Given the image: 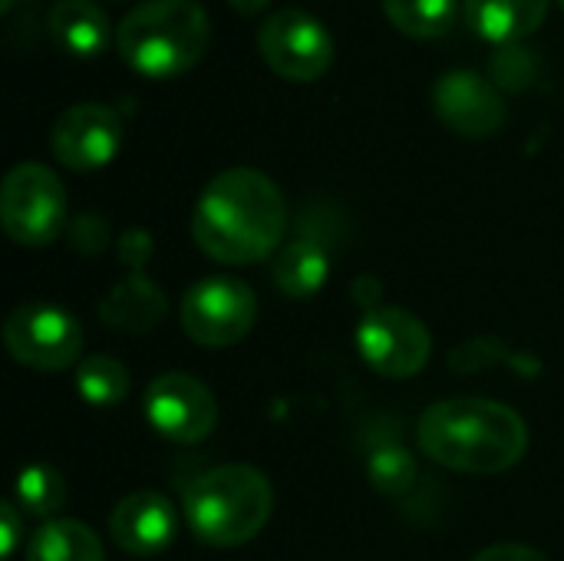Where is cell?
<instances>
[{
  "instance_id": "cell-1",
  "label": "cell",
  "mask_w": 564,
  "mask_h": 561,
  "mask_svg": "<svg viewBox=\"0 0 564 561\" xmlns=\"http://www.w3.org/2000/svg\"><path fill=\"white\" fill-rule=\"evenodd\" d=\"M288 231V202L258 169H225L195 202L192 238L221 265H254L274 255Z\"/></svg>"
},
{
  "instance_id": "cell-2",
  "label": "cell",
  "mask_w": 564,
  "mask_h": 561,
  "mask_svg": "<svg viewBox=\"0 0 564 561\" xmlns=\"http://www.w3.org/2000/svg\"><path fill=\"white\" fill-rule=\"evenodd\" d=\"M420 450L456 473L496 476L512 470L529 450L525 420L486 397H453L433 403L420 417Z\"/></svg>"
},
{
  "instance_id": "cell-3",
  "label": "cell",
  "mask_w": 564,
  "mask_h": 561,
  "mask_svg": "<svg viewBox=\"0 0 564 561\" xmlns=\"http://www.w3.org/2000/svg\"><path fill=\"white\" fill-rule=\"evenodd\" d=\"M212 20L198 0H145L116 26V50L145 79H172L202 63Z\"/></svg>"
},
{
  "instance_id": "cell-4",
  "label": "cell",
  "mask_w": 564,
  "mask_h": 561,
  "mask_svg": "<svg viewBox=\"0 0 564 561\" xmlns=\"http://www.w3.org/2000/svg\"><path fill=\"white\" fill-rule=\"evenodd\" d=\"M185 522L192 536L215 549L251 542L271 519L274 489L268 476L245 463H228L202 473L185 489Z\"/></svg>"
},
{
  "instance_id": "cell-5",
  "label": "cell",
  "mask_w": 564,
  "mask_h": 561,
  "mask_svg": "<svg viewBox=\"0 0 564 561\" xmlns=\"http://www.w3.org/2000/svg\"><path fill=\"white\" fill-rule=\"evenodd\" d=\"M0 225L10 241L43 248L66 228V192L53 169L20 162L0 185Z\"/></svg>"
},
{
  "instance_id": "cell-6",
  "label": "cell",
  "mask_w": 564,
  "mask_h": 561,
  "mask_svg": "<svg viewBox=\"0 0 564 561\" xmlns=\"http://www.w3.org/2000/svg\"><path fill=\"white\" fill-rule=\"evenodd\" d=\"M258 53L281 79L314 83L334 63V36L314 13L288 7L258 26Z\"/></svg>"
},
{
  "instance_id": "cell-7",
  "label": "cell",
  "mask_w": 564,
  "mask_h": 561,
  "mask_svg": "<svg viewBox=\"0 0 564 561\" xmlns=\"http://www.w3.org/2000/svg\"><path fill=\"white\" fill-rule=\"evenodd\" d=\"M258 321V298L238 278H205L182 298V331L198 347H231L251 334Z\"/></svg>"
},
{
  "instance_id": "cell-8",
  "label": "cell",
  "mask_w": 564,
  "mask_h": 561,
  "mask_svg": "<svg viewBox=\"0 0 564 561\" xmlns=\"http://www.w3.org/2000/svg\"><path fill=\"white\" fill-rule=\"evenodd\" d=\"M7 354L33 370L56 374L79 360L83 327L79 321L53 304H20L3 321Z\"/></svg>"
},
{
  "instance_id": "cell-9",
  "label": "cell",
  "mask_w": 564,
  "mask_h": 561,
  "mask_svg": "<svg viewBox=\"0 0 564 561\" xmlns=\"http://www.w3.org/2000/svg\"><path fill=\"white\" fill-rule=\"evenodd\" d=\"M357 350L370 370L390 380L416 377L433 350L426 324L400 308H377L357 327Z\"/></svg>"
},
{
  "instance_id": "cell-10",
  "label": "cell",
  "mask_w": 564,
  "mask_h": 561,
  "mask_svg": "<svg viewBox=\"0 0 564 561\" xmlns=\"http://www.w3.org/2000/svg\"><path fill=\"white\" fill-rule=\"evenodd\" d=\"M145 420L149 427L182 446L202 443L205 436H212L215 423H218V403L215 393L192 374L182 370H169L159 374L149 390H145Z\"/></svg>"
},
{
  "instance_id": "cell-11",
  "label": "cell",
  "mask_w": 564,
  "mask_h": 561,
  "mask_svg": "<svg viewBox=\"0 0 564 561\" xmlns=\"http://www.w3.org/2000/svg\"><path fill=\"white\" fill-rule=\"evenodd\" d=\"M122 149V119L112 106L76 103L63 109L50 129V152L73 172H96Z\"/></svg>"
},
{
  "instance_id": "cell-12",
  "label": "cell",
  "mask_w": 564,
  "mask_h": 561,
  "mask_svg": "<svg viewBox=\"0 0 564 561\" xmlns=\"http://www.w3.org/2000/svg\"><path fill=\"white\" fill-rule=\"evenodd\" d=\"M433 109L459 136L486 139L506 126L502 93L473 69H449L433 86Z\"/></svg>"
},
{
  "instance_id": "cell-13",
  "label": "cell",
  "mask_w": 564,
  "mask_h": 561,
  "mask_svg": "<svg viewBox=\"0 0 564 561\" xmlns=\"http://www.w3.org/2000/svg\"><path fill=\"white\" fill-rule=\"evenodd\" d=\"M178 532V509L152 489L129 493L109 516V539L132 559H152L172 546Z\"/></svg>"
},
{
  "instance_id": "cell-14",
  "label": "cell",
  "mask_w": 564,
  "mask_h": 561,
  "mask_svg": "<svg viewBox=\"0 0 564 561\" xmlns=\"http://www.w3.org/2000/svg\"><path fill=\"white\" fill-rule=\"evenodd\" d=\"M552 0H463V17L469 30L506 50L529 40L549 17Z\"/></svg>"
},
{
  "instance_id": "cell-15",
  "label": "cell",
  "mask_w": 564,
  "mask_h": 561,
  "mask_svg": "<svg viewBox=\"0 0 564 561\" xmlns=\"http://www.w3.org/2000/svg\"><path fill=\"white\" fill-rule=\"evenodd\" d=\"M165 294L162 288H155L142 271H129L102 301H99V317L116 327V331H129V334H149L155 324H162L165 317Z\"/></svg>"
},
{
  "instance_id": "cell-16",
  "label": "cell",
  "mask_w": 564,
  "mask_h": 561,
  "mask_svg": "<svg viewBox=\"0 0 564 561\" xmlns=\"http://www.w3.org/2000/svg\"><path fill=\"white\" fill-rule=\"evenodd\" d=\"M46 33L79 60L99 56L109 46V20L93 0H56L46 13Z\"/></svg>"
},
{
  "instance_id": "cell-17",
  "label": "cell",
  "mask_w": 564,
  "mask_h": 561,
  "mask_svg": "<svg viewBox=\"0 0 564 561\" xmlns=\"http://www.w3.org/2000/svg\"><path fill=\"white\" fill-rule=\"evenodd\" d=\"M327 274H330V255H327L324 241H317V238H297V241L284 245L271 268L278 291L288 298H297V301L314 298L324 288Z\"/></svg>"
},
{
  "instance_id": "cell-18",
  "label": "cell",
  "mask_w": 564,
  "mask_h": 561,
  "mask_svg": "<svg viewBox=\"0 0 564 561\" xmlns=\"http://www.w3.org/2000/svg\"><path fill=\"white\" fill-rule=\"evenodd\" d=\"M23 561H106L99 536L73 519H53L26 542Z\"/></svg>"
},
{
  "instance_id": "cell-19",
  "label": "cell",
  "mask_w": 564,
  "mask_h": 561,
  "mask_svg": "<svg viewBox=\"0 0 564 561\" xmlns=\"http://www.w3.org/2000/svg\"><path fill=\"white\" fill-rule=\"evenodd\" d=\"M383 13L410 40H440L456 26L459 0H383Z\"/></svg>"
},
{
  "instance_id": "cell-20",
  "label": "cell",
  "mask_w": 564,
  "mask_h": 561,
  "mask_svg": "<svg viewBox=\"0 0 564 561\" xmlns=\"http://www.w3.org/2000/svg\"><path fill=\"white\" fill-rule=\"evenodd\" d=\"M129 370L122 360L93 354L76 367V390L93 407H116L129 397Z\"/></svg>"
},
{
  "instance_id": "cell-21",
  "label": "cell",
  "mask_w": 564,
  "mask_h": 561,
  "mask_svg": "<svg viewBox=\"0 0 564 561\" xmlns=\"http://www.w3.org/2000/svg\"><path fill=\"white\" fill-rule=\"evenodd\" d=\"M17 506L30 519H50L66 506V479L53 466H26L17 479Z\"/></svg>"
},
{
  "instance_id": "cell-22",
  "label": "cell",
  "mask_w": 564,
  "mask_h": 561,
  "mask_svg": "<svg viewBox=\"0 0 564 561\" xmlns=\"http://www.w3.org/2000/svg\"><path fill=\"white\" fill-rule=\"evenodd\" d=\"M367 476H370V486L377 493L400 499L416 486V456L400 443H383L370 453Z\"/></svg>"
},
{
  "instance_id": "cell-23",
  "label": "cell",
  "mask_w": 564,
  "mask_h": 561,
  "mask_svg": "<svg viewBox=\"0 0 564 561\" xmlns=\"http://www.w3.org/2000/svg\"><path fill=\"white\" fill-rule=\"evenodd\" d=\"M502 357H506V350H502L499 341H466V344H459L453 350L449 364L459 374H476V370H486V367L499 364Z\"/></svg>"
},
{
  "instance_id": "cell-24",
  "label": "cell",
  "mask_w": 564,
  "mask_h": 561,
  "mask_svg": "<svg viewBox=\"0 0 564 561\" xmlns=\"http://www.w3.org/2000/svg\"><path fill=\"white\" fill-rule=\"evenodd\" d=\"M66 235H69V245H73L76 251L96 255V251H102L106 241H109V225H106L102 215L86 212V215H79V218L69 222V231H66Z\"/></svg>"
},
{
  "instance_id": "cell-25",
  "label": "cell",
  "mask_w": 564,
  "mask_h": 561,
  "mask_svg": "<svg viewBox=\"0 0 564 561\" xmlns=\"http://www.w3.org/2000/svg\"><path fill=\"white\" fill-rule=\"evenodd\" d=\"M149 255H152V238H149L145 231H129V235H122V241H119V258H122V265H126L129 271H142V265L149 261Z\"/></svg>"
},
{
  "instance_id": "cell-26",
  "label": "cell",
  "mask_w": 564,
  "mask_h": 561,
  "mask_svg": "<svg viewBox=\"0 0 564 561\" xmlns=\"http://www.w3.org/2000/svg\"><path fill=\"white\" fill-rule=\"evenodd\" d=\"M20 542H23V519L17 513V503H7L0 513V552H3V559H10Z\"/></svg>"
},
{
  "instance_id": "cell-27",
  "label": "cell",
  "mask_w": 564,
  "mask_h": 561,
  "mask_svg": "<svg viewBox=\"0 0 564 561\" xmlns=\"http://www.w3.org/2000/svg\"><path fill=\"white\" fill-rule=\"evenodd\" d=\"M473 561H549L539 549H529V546H492L486 552H479Z\"/></svg>"
},
{
  "instance_id": "cell-28",
  "label": "cell",
  "mask_w": 564,
  "mask_h": 561,
  "mask_svg": "<svg viewBox=\"0 0 564 561\" xmlns=\"http://www.w3.org/2000/svg\"><path fill=\"white\" fill-rule=\"evenodd\" d=\"M268 3H271V0H228V7L238 10L241 17H258Z\"/></svg>"
},
{
  "instance_id": "cell-29",
  "label": "cell",
  "mask_w": 564,
  "mask_h": 561,
  "mask_svg": "<svg viewBox=\"0 0 564 561\" xmlns=\"http://www.w3.org/2000/svg\"><path fill=\"white\" fill-rule=\"evenodd\" d=\"M13 7V0H0V10H10Z\"/></svg>"
},
{
  "instance_id": "cell-30",
  "label": "cell",
  "mask_w": 564,
  "mask_h": 561,
  "mask_svg": "<svg viewBox=\"0 0 564 561\" xmlns=\"http://www.w3.org/2000/svg\"><path fill=\"white\" fill-rule=\"evenodd\" d=\"M558 7H562V10H564V0H558Z\"/></svg>"
}]
</instances>
